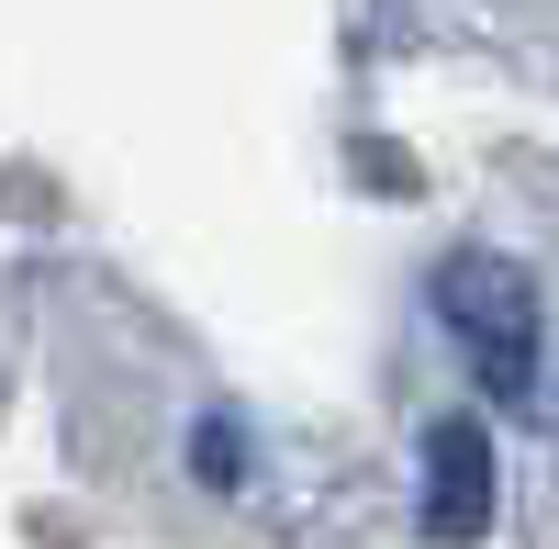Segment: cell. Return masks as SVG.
Masks as SVG:
<instances>
[{
	"label": "cell",
	"instance_id": "1",
	"mask_svg": "<svg viewBox=\"0 0 559 549\" xmlns=\"http://www.w3.org/2000/svg\"><path fill=\"white\" fill-rule=\"evenodd\" d=\"M437 314H448V337L471 348L481 393H537V281H526L515 258L459 247L437 269Z\"/></svg>",
	"mask_w": 559,
	"mask_h": 549
},
{
	"label": "cell",
	"instance_id": "2",
	"mask_svg": "<svg viewBox=\"0 0 559 549\" xmlns=\"http://www.w3.org/2000/svg\"><path fill=\"white\" fill-rule=\"evenodd\" d=\"M426 538H481L492 527V437H481V416H437L426 427Z\"/></svg>",
	"mask_w": 559,
	"mask_h": 549
}]
</instances>
